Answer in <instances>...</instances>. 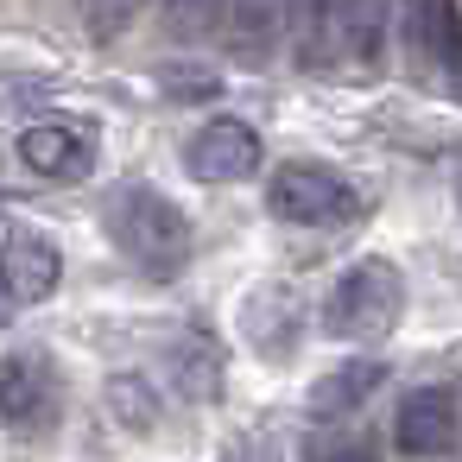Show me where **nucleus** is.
I'll list each match as a JSON object with an SVG mask.
<instances>
[{"label":"nucleus","instance_id":"1","mask_svg":"<svg viewBox=\"0 0 462 462\" xmlns=\"http://www.w3.org/2000/svg\"><path fill=\"white\" fill-rule=\"evenodd\" d=\"M108 235H115V247H121L140 273H152V279H178V273L190 266V222H184V209H178L171 197H159V190H140V184L115 190V203H108Z\"/></svg>","mask_w":462,"mask_h":462},{"label":"nucleus","instance_id":"2","mask_svg":"<svg viewBox=\"0 0 462 462\" xmlns=\"http://www.w3.org/2000/svg\"><path fill=\"white\" fill-rule=\"evenodd\" d=\"M405 310V285L386 260H355L323 298V329L336 342H380Z\"/></svg>","mask_w":462,"mask_h":462},{"label":"nucleus","instance_id":"3","mask_svg":"<svg viewBox=\"0 0 462 462\" xmlns=\"http://www.w3.org/2000/svg\"><path fill=\"white\" fill-rule=\"evenodd\" d=\"M266 203L279 222H298V228H336L361 209V197L348 190V178H336L329 165H310V159H291L273 171L266 184Z\"/></svg>","mask_w":462,"mask_h":462},{"label":"nucleus","instance_id":"4","mask_svg":"<svg viewBox=\"0 0 462 462\" xmlns=\"http://www.w3.org/2000/svg\"><path fill=\"white\" fill-rule=\"evenodd\" d=\"M58 405H64V386H58L51 355L20 348V355L0 361V424H7V430L39 437L45 424H58Z\"/></svg>","mask_w":462,"mask_h":462},{"label":"nucleus","instance_id":"5","mask_svg":"<svg viewBox=\"0 0 462 462\" xmlns=\"http://www.w3.org/2000/svg\"><path fill=\"white\" fill-rule=\"evenodd\" d=\"M254 165H260V134L247 121H209L184 146V171L197 184H235V178H254Z\"/></svg>","mask_w":462,"mask_h":462},{"label":"nucleus","instance_id":"6","mask_svg":"<svg viewBox=\"0 0 462 462\" xmlns=\"http://www.w3.org/2000/svg\"><path fill=\"white\" fill-rule=\"evenodd\" d=\"M58 279H64V260L39 228H7L0 235V291L14 304H45L58 291Z\"/></svg>","mask_w":462,"mask_h":462},{"label":"nucleus","instance_id":"7","mask_svg":"<svg viewBox=\"0 0 462 462\" xmlns=\"http://www.w3.org/2000/svg\"><path fill=\"white\" fill-rule=\"evenodd\" d=\"M20 159L39 171V178H58V184H77L96 171V134L83 121H39L20 134Z\"/></svg>","mask_w":462,"mask_h":462},{"label":"nucleus","instance_id":"8","mask_svg":"<svg viewBox=\"0 0 462 462\" xmlns=\"http://www.w3.org/2000/svg\"><path fill=\"white\" fill-rule=\"evenodd\" d=\"M399 449L405 456H449L456 443V393L449 386H418L399 405Z\"/></svg>","mask_w":462,"mask_h":462},{"label":"nucleus","instance_id":"9","mask_svg":"<svg viewBox=\"0 0 462 462\" xmlns=\"http://www.w3.org/2000/svg\"><path fill=\"white\" fill-rule=\"evenodd\" d=\"M380 380H386L380 361H342L336 374H323V380L310 386V418H317V424H342V418H355V411L374 399Z\"/></svg>","mask_w":462,"mask_h":462},{"label":"nucleus","instance_id":"10","mask_svg":"<svg viewBox=\"0 0 462 462\" xmlns=\"http://www.w3.org/2000/svg\"><path fill=\"white\" fill-rule=\"evenodd\" d=\"M285 39V0H228V45L241 64H266Z\"/></svg>","mask_w":462,"mask_h":462},{"label":"nucleus","instance_id":"11","mask_svg":"<svg viewBox=\"0 0 462 462\" xmlns=\"http://www.w3.org/2000/svg\"><path fill=\"white\" fill-rule=\"evenodd\" d=\"M386 26H393V0H336V20H329L336 51L342 58H361V64L380 58Z\"/></svg>","mask_w":462,"mask_h":462},{"label":"nucleus","instance_id":"12","mask_svg":"<svg viewBox=\"0 0 462 462\" xmlns=\"http://www.w3.org/2000/svg\"><path fill=\"white\" fill-rule=\"evenodd\" d=\"M329 20H336V0H285V39H291V51H298L304 64L336 58Z\"/></svg>","mask_w":462,"mask_h":462},{"label":"nucleus","instance_id":"13","mask_svg":"<svg viewBox=\"0 0 462 462\" xmlns=\"http://www.w3.org/2000/svg\"><path fill=\"white\" fill-rule=\"evenodd\" d=\"M405 39H411V51H424V58L462 64V39H456V26H449V7H443V0H405Z\"/></svg>","mask_w":462,"mask_h":462},{"label":"nucleus","instance_id":"14","mask_svg":"<svg viewBox=\"0 0 462 462\" xmlns=\"http://www.w3.org/2000/svg\"><path fill=\"white\" fill-rule=\"evenodd\" d=\"M304 462H374V449H367V437H355V430H323V437H310Z\"/></svg>","mask_w":462,"mask_h":462},{"label":"nucleus","instance_id":"15","mask_svg":"<svg viewBox=\"0 0 462 462\" xmlns=\"http://www.w3.org/2000/svg\"><path fill=\"white\" fill-rule=\"evenodd\" d=\"M165 20H171L184 39H203V32L222 20V0H165Z\"/></svg>","mask_w":462,"mask_h":462},{"label":"nucleus","instance_id":"16","mask_svg":"<svg viewBox=\"0 0 462 462\" xmlns=\"http://www.w3.org/2000/svg\"><path fill=\"white\" fill-rule=\"evenodd\" d=\"M134 7H140V0H83V14H89V32H121L127 20H134Z\"/></svg>","mask_w":462,"mask_h":462},{"label":"nucleus","instance_id":"17","mask_svg":"<svg viewBox=\"0 0 462 462\" xmlns=\"http://www.w3.org/2000/svg\"><path fill=\"white\" fill-rule=\"evenodd\" d=\"M449 184H456V209H462V159H456V178Z\"/></svg>","mask_w":462,"mask_h":462}]
</instances>
